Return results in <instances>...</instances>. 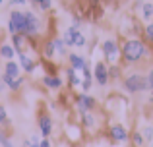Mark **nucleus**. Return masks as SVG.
Here are the masks:
<instances>
[{
  "label": "nucleus",
  "instance_id": "nucleus-1",
  "mask_svg": "<svg viewBox=\"0 0 153 147\" xmlns=\"http://www.w3.org/2000/svg\"><path fill=\"white\" fill-rule=\"evenodd\" d=\"M143 54H146V47H143L142 41H136V39L134 41H128L122 49V56L128 62H138Z\"/></svg>",
  "mask_w": 153,
  "mask_h": 147
},
{
  "label": "nucleus",
  "instance_id": "nucleus-2",
  "mask_svg": "<svg viewBox=\"0 0 153 147\" xmlns=\"http://www.w3.org/2000/svg\"><path fill=\"white\" fill-rule=\"evenodd\" d=\"M124 85H126V89L130 91V93H140V91L149 89L147 78H143V75H140V74H134V75H130V78H126Z\"/></svg>",
  "mask_w": 153,
  "mask_h": 147
},
{
  "label": "nucleus",
  "instance_id": "nucleus-3",
  "mask_svg": "<svg viewBox=\"0 0 153 147\" xmlns=\"http://www.w3.org/2000/svg\"><path fill=\"white\" fill-rule=\"evenodd\" d=\"M10 31L12 33L25 35V14L23 12H12L10 16Z\"/></svg>",
  "mask_w": 153,
  "mask_h": 147
},
{
  "label": "nucleus",
  "instance_id": "nucleus-4",
  "mask_svg": "<svg viewBox=\"0 0 153 147\" xmlns=\"http://www.w3.org/2000/svg\"><path fill=\"white\" fill-rule=\"evenodd\" d=\"M64 41H66V45H78V47H83V45H85L83 35L79 33L78 29H74V27H72V29H68L66 39H64Z\"/></svg>",
  "mask_w": 153,
  "mask_h": 147
},
{
  "label": "nucleus",
  "instance_id": "nucleus-5",
  "mask_svg": "<svg viewBox=\"0 0 153 147\" xmlns=\"http://www.w3.org/2000/svg\"><path fill=\"white\" fill-rule=\"evenodd\" d=\"M37 29H39V21H37V18H35L31 12H27V14H25V35H33V33H37Z\"/></svg>",
  "mask_w": 153,
  "mask_h": 147
},
{
  "label": "nucleus",
  "instance_id": "nucleus-6",
  "mask_svg": "<svg viewBox=\"0 0 153 147\" xmlns=\"http://www.w3.org/2000/svg\"><path fill=\"white\" fill-rule=\"evenodd\" d=\"M95 78H97L99 85H105V83L108 81V70H107V66H105L103 62H99V64L95 66Z\"/></svg>",
  "mask_w": 153,
  "mask_h": 147
},
{
  "label": "nucleus",
  "instance_id": "nucleus-7",
  "mask_svg": "<svg viewBox=\"0 0 153 147\" xmlns=\"http://www.w3.org/2000/svg\"><path fill=\"white\" fill-rule=\"evenodd\" d=\"M111 136H112V140H114V141H124L128 137V132L124 130V126L116 124V126H112V128H111Z\"/></svg>",
  "mask_w": 153,
  "mask_h": 147
},
{
  "label": "nucleus",
  "instance_id": "nucleus-8",
  "mask_svg": "<svg viewBox=\"0 0 153 147\" xmlns=\"http://www.w3.org/2000/svg\"><path fill=\"white\" fill-rule=\"evenodd\" d=\"M103 52L107 54V58H114L118 49H116V43L114 41H105L103 43Z\"/></svg>",
  "mask_w": 153,
  "mask_h": 147
},
{
  "label": "nucleus",
  "instance_id": "nucleus-9",
  "mask_svg": "<svg viewBox=\"0 0 153 147\" xmlns=\"http://www.w3.org/2000/svg\"><path fill=\"white\" fill-rule=\"evenodd\" d=\"M39 126H41V134L47 137V136L51 134V130H52V122H51V118H49V116H41V120H39Z\"/></svg>",
  "mask_w": 153,
  "mask_h": 147
},
{
  "label": "nucleus",
  "instance_id": "nucleus-10",
  "mask_svg": "<svg viewBox=\"0 0 153 147\" xmlns=\"http://www.w3.org/2000/svg\"><path fill=\"white\" fill-rule=\"evenodd\" d=\"M93 105H95V101L91 97H87V95H82V97H79V106H82L83 110L93 109Z\"/></svg>",
  "mask_w": 153,
  "mask_h": 147
},
{
  "label": "nucleus",
  "instance_id": "nucleus-11",
  "mask_svg": "<svg viewBox=\"0 0 153 147\" xmlns=\"http://www.w3.org/2000/svg\"><path fill=\"white\" fill-rule=\"evenodd\" d=\"M70 62H72V66H74L76 70H83V68H85V62H83V58H79L78 54H70Z\"/></svg>",
  "mask_w": 153,
  "mask_h": 147
},
{
  "label": "nucleus",
  "instance_id": "nucleus-12",
  "mask_svg": "<svg viewBox=\"0 0 153 147\" xmlns=\"http://www.w3.org/2000/svg\"><path fill=\"white\" fill-rule=\"evenodd\" d=\"M6 74L12 75V78H18V74H19L18 64H14V62H8V64H6Z\"/></svg>",
  "mask_w": 153,
  "mask_h": 147
},
{
  "label": "nucleus",
  "instance_id": "nucleus-13",
  "mask_svg": "<svg viewBox=\"0 0 153 147\" xmlns=\"http://www.w3.org/2000/svg\"><path fill=\"white\" fill-rule=\"evenodd\" d=\"M19 60H22V66H23V68L27 70V72H33L35 64H33V62H31V60H29V58H27V56H23L22 52H19Z\"/></svg>",
  "mask_w": 153,
  "mask_h": 147
},
{
  "label": "nucleus",
  "instance_id": "nucleus-14",
  "mask_svg": "<svg viewBox=\"0 0 153 147\" xmlns=\"http://www.w3.org/2000/svg\"><path fill=\"white\" fill-rule=\"evenodd\" d=\"M45 83L49 87H52V89H56V87H60V83H62V81H60L58 78H51V75H47V78H45Z\"/></svg>",
  "mask_w": 153,
  "mask_h": 147
},
{
  "label": "nucleus",
  "instance_id": "nucleus-15",
  "mask_svg": "<svg viewBox=\"0 0 153 147\" xmlns=\"http://www.w3.org/2000/svg\"><path fill=\"white\" fill-rule=\"evenodd\" d=\"M0 54H2L4 58H12V56H14V49L8 47V45H2V47H0Z\"/></svg>",
  "mask_w": 153,
  "mask_h": 147
},
{
  "label": "nucleus",
  "instance_id": "nucleus-16",
  "mask_svg": "<svg viewBox=\"0 0 153 147\" xmlns=\"http://www.w3.org/2000/svg\"><path fill=\"white\" fill-rule=\"evenodd\" d=\"M151 14H153V6H151V4H146V6H143V18L149 19Z\"/></svg>",
  "mask_w": 153,
  "mask_h": 147
},
{
  "label": "nucleus",
  "instance_id": "nucleus-17",
  "mask_svg": "<svg viewBox=\"0 0 153 147\" xmlns=\"http://www.w3.org/2000/svg\"><path fill=\"white\" fill-rule=\"evenodd\" d=\"M37 2H39V6H41L43 10H49L51 8V0H37Z\"/></svg>",
  "mask_w": 153,
  "mask_h": 147
},
{
  "label": "nucleus",
  "instance_id": "nucleus-18",
  "mask_svg": "<svg viewBox=\"0 0 153 147\" xmlns=\"http://www.w3.org/2000/svg\"><path fill=\"white\" fill-rule=\"evenodd\" d=\"M134 143L136 145H142L143 143V136H142V134H134Z\"/></svg>",
  "mask_w": 153,
  "mask_h": 147
},
{
  "label": "nucleus",
  "instance_id": "nucleus-19",
  "mask_svg": "<svg viewBox=\"0 0 153 147\" xmlns=\"http://www.w3.org/2000/svg\"><path fill=\"white\" fill-rule=\"evenodd\" d=\"M68 75H70V81L74 83V85H76V83H79V79L76 78V72H74V70H70V72H68Z\"/></svg>",
  "mask_w": 153,
  "mask_h": 147
},
{
  "label": "nucleus",
  "instance_id": "nucleus-20",
  "mask_svg": "<svg viewBox=\"0 0 153 147\" xmlns=\"http://www.w3.org/2000/svg\"><path fill=\"white\" fill-rule=\"evenodd\" d=\"M143 136H146V140H147V141H151V140H153V130H151V128H146Z\"/></svg>",
  "mask_w": 153,
  "mask_h": 147
},
{
  "label": "nucleus",
  "instance_id": "nucleus-21",
  "mask_svg": "<svg viewBox=\"0 0 153 147\" xmlns=\"http://www.w3.org/2000/svg\"><path fill=\"white\" fill-rule=\"evenodd\" d=\"M52 54H54V43L47 45V56H52Z\"/></svg>",
  "mask_w": 153,
  "mask_h": 147
},
{
  "label": "nucleus",
  "instance_id": "nucleus-22",
  "mask_svg": "<svg viewBox=\"0 0 153 147\" xmlns=\"http://www.w3.org/2000/svg\"><path fill=\"white\" fill-rule=\"evenodd\" d=\"M146 33H147V39H151V41H153V23H151V25H147Z\"/></svg>",
  "mask_w": 153,
  "mask_h": 147
},
{
  "label": "nucleus",
  "instance_id": "nucleus-23",
  "mask_svg": "<svg viewBox=\"0 0 153 147\" xmlns=\"http://www.w3.org/2000/svg\"><path fill=\"white\" fill-rule=\"evenodd\" d=\"M6 120V110H4V106H0V124Z\"/></svg>",
  "mask_w": 153,
  "mask_h": 147
},
{
  "label": "nucleus",
  "instance_id": "nucleus-24",
  "mask_svg": "<svg viewBox=\"0 0 153 147\" xmlns=\"http://www.w3.org/2000/svg\"><path fill=\"white\" fill-rule=\"evenodd\" d=\"M147 85H149V89H153V70H151V74L147 75Z\"/></svg>",
  "mask_w": 153,
  "mask_h": 147
},
{
  "label": "nucleus",
  "instance_id": "nucleus-25",
  "mask_svg": "<svg viewBox=\"0 0 153 147\" xmlns=\"http://www.w3.org/2000/svg\"><path fill=\"white\" fill-rule=\"evenodd\" d=\"M0 141H2V145H4V147H14V145L10 143V141L6 140V137H0Z\"/></svg>",
  "mask_w": 153,
  "mask_h": 147
},
{
  "label": "nucleus",
  "instance_id": "nucleus-26",
  "mask_svg": "<svg viewBox=\"0 0 153 147\" xmlns=\"http://www.w3.org/2000/svg\"><path fill=\"white\" fill-rule=\"evenodd\" d=\"M89 87H91V79H83V89H89Z\"/></svg>",
  "mask_w": 153,
  "mask_h": 147
},
{
  "label": "nucleus",
  "instance_id": "nucleus-27",
  "mask_svg": "<svg viewBox=\"0 0 153 147\" xmlns=\"http://www.w3.org/2000/svg\"><path fill=\"white\" fill-rule=\"evenodd\" d=\"M39 147H51V143H49V140H43L41 143H39Z\"/></svg>",
  "mask_w": 153,
  "mask_h": 147
},
{
  "label": "nucleus",
  "instance_id": "nucleus-28",
  "mask_svg": "<svg viewBox=\"0 0 153 147\" xmlns=\"http://www.w3.org/2000/svg\"><path fill=\"white\" fill-rule=\"evenodd\" d=\"M14 2H19V4H23V2H25V0H14Z\"/></svg>",
  "mask_w": 153,
  "mask_h": 147
},
{
  "label": "nucleus",
  "instance_id": "nucleus-29",
  "mask_svg": "<svg viewBox=\"0 0 153 147\" xmlns=\"http://www.w3.org/2000/svg\"><path fill=\"white\" fill-rule=\"evenodd\" d=\"M33 2H37V0H33Z\"/></svg>",
  "mask_w": 153,
  "mask_h": 147
},
{
  "label": "nucleus",
  "instance_id": "nucleus-30",
  "mask_svg": "<svg viewBox=\"0 0 153 147\" xmlns=\"http://www.w3.org/2000/svg\"><path fill=\"white\" fill-rule=\"evenodd\" d=\"M0 2H2V0H0Z\"/></svg>",
  "mask_w": 153,
  "mask_h": 147
}]
</instances>
